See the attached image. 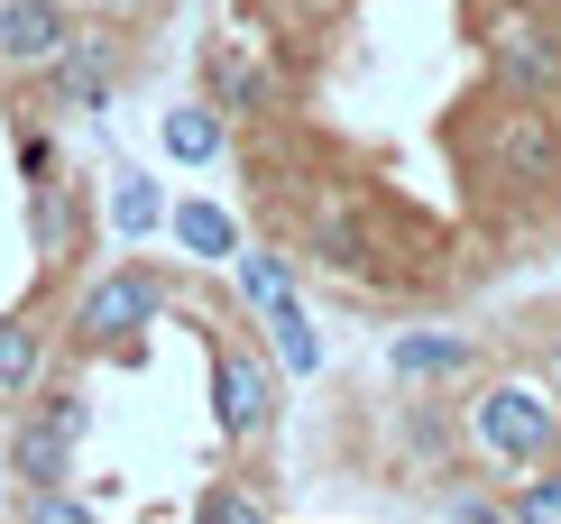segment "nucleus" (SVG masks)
Masks as SVG:
<instances>
[{"label":"nucleus","mask_w":561,"mask_h":524,"mask_svg":"<svg viewBox=\"0 0 561 524\" xmlns=\"http://www.w3.org/2000/svg\"><path fill=\"white\" fill-rule=\"evenodd\" d=\"M479 442L497 451V460L534 469V460H552V451H561V405L543 387H525V377H506V387L479 396Z\"/></svg>","instance_id":"nucleus-1"},{"label":"nucleus","mask_w":561,"mask_h":524,"mask_svg":"<svg viewBox=\"0 0 561 524\" xmlns=\"http://www.w3.org/2000/svg\"><path fill=\"white\" fill-rule=\"evenodd\" d=\"M230 258H240V249H230ZM240 304H249V314L267 322V341H276V360H286L295 377H313V368H322V331L304 322V304H295V276L276 267V258H259V249L240 258Z\"/></svg>","instance_id":"nucleus-2"},{"label":"nucleus","mask_w":561,"mask_h":524,"mask_svg":"<svg viewBox=\"0 0 561 524\" xmlns=\"http://www.w3.org/2000/svg\"><path fill=\"white\" fill-rule=\"evenodd\" d=\"M488 65H497L506 92L552 102V92H561V29L534 19V10H497V19H488Z\"/></svg>","instance_id":"nucleus-3"},{"label":"nucleus","mask_w":561,"mask_h":524,"mask_svg":"<svg viewBox=\"0 0 561 524\" xmlns=\"http://www.w3.org/2000/svg\"><path fill=\"white\" fill-rule=\"evenodd\" d=\"M75 442H83V396H46L28 423H19V442H10V469L28 488H56L65 469H75Z\"/></svg>","instance_id":"nucleus-4"},{"label":"nucleus","mask_w":561,"mask_h":524,"mask_svg":"<svg viewBox=\"0 0 561 524\" xmlns=\"http://www.w3.org/2000/svg\"><path fill=\"white\" fill-rule=\"evenodd\" d=\"M157 304H167V295H157V276H148V267H111V276L83 295L75 331H83L92 350H102V341H138V331L157 322Z\"/></svg>","instance_id":"nucleus-5"},{"label":"nucleus","mask_w":561,"mask_h":524,"mask_svg":"<svg viewBox=\"0 0 561 524\" xmlns=\"http://www.w3.org/2000/svg\"><path fill=\"white\" fill-rule=\"evenodd\" d=\"M213 423L230 442H259L276 423V387H267V368L249 360V350H221L213 360Z\"/></svg>","instance_id":"nucleus-6"},{"label":"nucleus","mask_w":561,"mask_h":524,"mask_svg":"<svg viewBox=\"0 0 561 524\" xmlns=\"http://www.w3.org/2000/svg\"><path fill=\"white\" fill-rule=\"evenodd\" d=\"M46 75H56L65 111H102L111 83H121V56H111V37H65L56 56H46Z\"/></svg>","instance_id":"nucleus-7"},{"label":"nucleus","mask_w":561,"mask_h":524,"mask_svg":"<svg viewBox=\"0 0 561 524\" xmlns=\"http://www.w3.org/2000/svg\"><path fill=\"white\" fill-rule=\"evenodd\" d=\"M65 37H75V19H65L56 0H10V10H0V56L10 65H46Z\"/></svg>","instance_id":"nucleus-8"},{"label":"nucleus","mask_w":561,"mask_h":524,"mask_svg":"<svg viewBox=\"0 0 561 524\" xmlns=\"http://www.w3.org/2000/svg\"><path fill=\"white\" fill-rule=\"evenodd\" d=\"M46 377V331L19 314V322H0V405H28V387Z\"/></svg>","instance_id":"nucleus-9"},{"label":"nucleus","mask_w":561,"mask_h":524,"mask_svg":"<svg viewBox=\"0 0 561 524\" xmlns=\"http://www.w3.org/2000/svg\"><path fill=\"white\" fill-rule=\"evenodd\" d=\"M213 92H221L213 111H276V75H267L259 56H240V46H221V56H213Z\"/></svg>","instance_id":"nucleus-10"},{"label":"nucleus","mask_w":561,"mask_h":524,"mask_svg":"<svg viewBox=\"0 0 561 524\" xmlns=\"http://www.w3.org/2000/svg\"><path fill=\"white\" fill-rule=\"evenodd\" d=\"M75 194H65V184H28V240H37V258L46 267H56V258H75Z\"/></svg>","instance_id":"nucleus-11"},{"label":"nucleus","mask_w":561,"mask_h":524,"mask_svg":"<svg viewBox=\"0 0 561 524\" xmlns=\"http://www.w3.org/2000/svg\"><path fill=\"white\" fill-rule=\"evenodd\" d=\"M175 249H194V258H230V249H240V221H230L221 203H175Z\"/></svg>","instance_id":"nucleus-12"},{"label":"nucleus","mask_w":561,"mask_h":524,"mask_svg":"<svg viewBox=\"0 0 561 524\" xmlns=\"http://www.w3.org/2000/svg\"><path fill=\"white\" fill-rule=\"evenodd\" d=\"M157 138H167V157H175V166H203V157H221V111H213V102L167 111V129H157Z\"/></svg>","instance_id":"nucleus-13"},{"label":"nucleus","mask_w":561,"mask_h":524,"mask_svg":"<svg viewBox=\"0 0 561 524\" xmlns=\"http://www.w3.org/2000/svg\"><path fill=\"white\" fill-rule=\"evenodd\" d=\"M470 368V341L460 331H424V341H396V377H451Z\"/></svg>","instance_id":"nucleus-14"},{"label":"nucleus","mask_w":561,"mask_h":524,"mask_svg":"<svg viewBox=\"0 0 561 524\" xmlns=\"http://www.w3.org/2000/svg\"><path fill=\"white\" fill-rule=\"evenodd\" d=\"M313 258H332V267H350V276L368 267V240H359V221H350V203L313 212Z\"/></svg>","instance_id":"nucleus-15"},{"label":"nucleus","mask_w":561,"mask_h":524,"mask_svg":"<svg viewBox=\"0 0 561 524\" xmlns=\"http://www.w3.org/2000/svg\"><path fill=\"white\" fill-rule=\"evenodd\" d=\"M506 175H516V184H543V175H552V138H543V121H534V111H516V121H506Z\"/></svg>","instance_id":"nucleus-16"},{"label":"nucleus","mask_w":561,"mask_h":524,"mask_svg":"<svg viewBox=\"0 0 561 524\" xmlns=\"http://www.w3.org/2000/svg\"><path fill=\"white\" fill-rule=\"evenodd\" d=\"M157 212H167V203H157V184H138V175H121V194H111V221H121L129 240H138V230H157Z\"/></svg>","instance_id":"nucleus-17"},{"label":"nucleus","mask_w":561,"mask_h":524,"mask_svg":"<svg viewBox=\"0 0 561 524\" xmlns=\"http://www.w3.org/2000/svg\"><path fill=\"white\" fill-rule=\"evenodd\" d=\"M534 469H543V479H534V488H516V506H506L516 524H543V515H561V469H552V460H534Z\"/></svg>","instance_id":"nucleus-18"},{"label":"nucleus","mask_w":561,"mask_h":524,"mask_svg":"<svg viewBox=\"0 0 561 524\" xmlns=\"http://www.w3.org/2000/svg\"><path fill=\"white\" fill-rule=\"evenodd\" d=\"M194 515H203V524H259L267 506H259V497H230V488H213V497H203Z\"/></svg>","instance_id":"nucleus-19"},{"label":"nucleus","mask_w":561,"mask_h":524,"mask_svg":"<svg viewBox=\"0 0 561 524\" xmlns=\"http://www.w3.org/2000/svg\"><path fill=\"white\" fill-rule=\"evenodd\" d=\"M102 10H148V0H102Z\"/></svg>","instance_id":"nucleus-20"},{"label":"nucleus","mask_w":561,"mask_h":524,"mask_svg":"<svg viewBox=\"0 0 561 524\" xmlns=\"http://www.w3.org/2000/svg\"><path fill=\"white\" fill-rule=\"evenodd\" d=\"M552 377H561V341H552Z\"/></svg>","instance_id":"nucleus-21"}]
</instances>
